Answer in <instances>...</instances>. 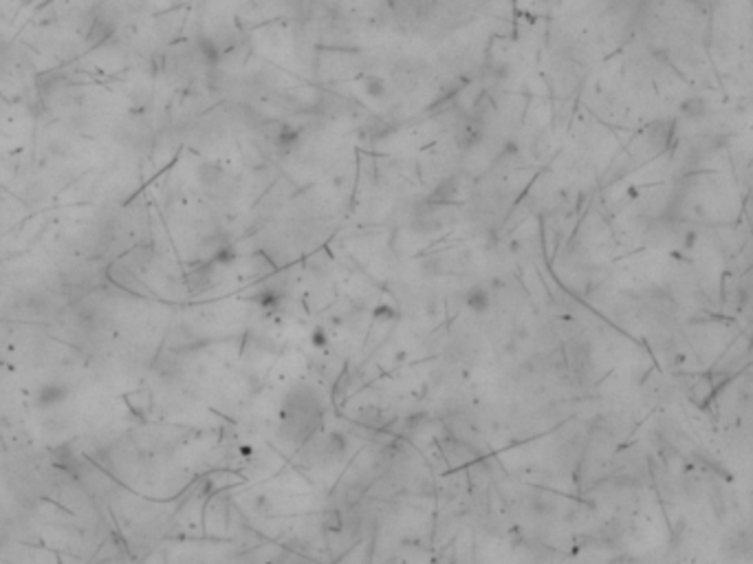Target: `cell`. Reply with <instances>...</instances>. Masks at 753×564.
Masks as SVG:
<instances>
[{"instance_id":"1","label":"cell","mask_w":753,"mask_h":564,"mask_svg":"<svg viewBox=\"0 0 753 564\" xmlns=\"http://www.w3.org/2000/svg\"><path fill=\"white\" fill-rule=\"evenodd\" d=\"M489 302H491V298H489L487 289H483V287H474V289L467 293V307H469L474 313H485V311L489 309Z\"/></svg>"}]
</instances>
